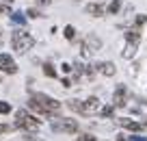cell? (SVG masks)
<instances>
[{"mask_svg":"<svg viewBox=\"0 0 147 141\" xmlns=\"http://www.w3.org/2000/svg\"><path fill=\"white\" fill-rule=\"evenodd\" d=\"M28 106L32 111H37L39 115H54L61 109V102H56L54 98L46 96V93H32L30 100H28Z\"/></svg>","mask_w":147,"mask_h":141,"instance_id":"6da1fadb","label":"cell"},{"mask_svg":"<svg viewBox=\"0 0 147 141\" xmlns=\"http://www.w3.org/2000/svg\"><path fill=\"white\" fill-rule=\"evenodd\" d=\"M11 41H13V50L15 52H28L35 46V37L32 35H28L26 31H15L13 35H11Z\"/></svg>","mask_w":147,"mask_h":141,"instance_id":"7a4b0ae2","label":"cell"},{"mask_svg":"<svg viewBox=\"0 0 147 141\" xmlns=\"http://www.w3.org/2000/svg\"><path fill=\"white\" fill-rule=\"evenodd\" d=\"M15 126L18 128H26V130H37V128L41 126V122L37 117H32L30 113H26L24 109H20L15 113Z\"/></svg>","mask_w":147,"mask_h":141,"instance_id":"3957f363","label":"cell"},{"mask_svg":"<svg viewBox=\"0 0 147 141\" xmlns=\"http://www.w3.org/2000/svg\"><path fill=\"white\" fill-rule=\"evenodd\" d=\"M50 128L54 132H67V135H71V132L78 130V122H74V119H65V117H59V119H52Z\"/></svg>","mask_w":147,"mask_h":141,"instance_id":"277c9868","label":"cell"},{"mask_svg":"<svg viewBox=\"0 0 147 141\" xmlns=\"http://www.w3.org/2000/svg\"><path fill=\"white\" fill-rule=\"evenodd\" d=\"M102 48V39L97 35H87L84 37V41H82V54L84 57H91V54H95L97 50H100Z\"/></svg>","mask_w":147,"mask_h":141,"instance_id":"5b68a950","label":"cell"},{"mask_svg":"<svg viewBox=\"0 0 147 141\" xmlns=\"http://www.w3.org/2000/svg\"><path fill=\"white\" fill-rule=\"evenodd\" d=\"M97 111H100V100H97L95 96H91L89 100L80 102V113L82 115H93V113H97Z\"/></svg>","mask_w":147,"mask_h":141,"instance_id":"8992f818","label":"cell"},{"mask_svg":"<svg viewBox=\"0 0 147 141\" xmlns=\"http://www.w3.org/2000/svg\"><path fill=\"white\" fill-rule=\"evenodd\" d=\"M0 69H2L5 74H15L18 72V65H15V61L11 59V54L0 52Z\"/></svg>","mask_w":147,"mask_h":141,"instance_id":"52a82bcc","label":"cell"},{"mask_svg":"<svg viewBox=\"0 0 147 141\" xmlns=\"http://www.w3.org/2000/svg\"><path fill=\"white\" fill-rule=\"evenodd\" d=\"M125 96H128V89L123 85H119L115 89V96H113V104L115 106H123L125 104Z\"/></svg>","mask_w":147,"mask_h":141,"instance_id":"ba28073f","label":"cell"},{"mask_svg":"<svg viewBox=\"0 0 147 141\" xmlns=\"http://www.w3.org/2000/svg\"><path fill=\"white\" fill-rule=\"evenodd\" d=\"M117 124H119L121 128H128V130H132V132H141V130H143V124L132 122V119H128V117H121V119H117Z\"/></svg>","mask_w":147,"mask_h":141,"instance_id":"9c48e42d","label":"cell"},{"mask_svg":"<svg viewBox=\"0 0 147 141\" xmlns=\"http://www.w3.org/2000/svg\"><path fill=\"white\" fill-rule=\"evenodd\" d=\"M97 69H100L104 76H115L117 74V67H115V63H110V61H104V63H97L95 65Z\"/></svg>","mask_w":147,"mask_h":141,"instance_id":"30bf717a","label":"cell"},{"mask_svg":"<svg viewBox=\"0 0 147 141\" xmlns=\"http://www.w3.org/2000/svg\"><path fill=\"white\" fill-rule=\"evenodd\" d=\"M136 48H138V41H128L123 52H121V57H123V59H132V57L136 54Z\"/></svg>","mask_w":147,"mask_h":141,"instance_id":"8fae6325","label":"cell"},{"mask_svg":"<svg viewBox=\"0 0 147 141\" xmlns=\"http://www.w3.org/2000/svg\"><path fill=\"white\" fill-rule=\"evenodd\" d=\"M87 13H91V15H95V18H100V15H104V9H102L100 5H87Z\"/></svg>","mask_w":147,"mask_h":141,"instance_id":"7c38bea8","label":"cell"},{"mask_svg":"<svg viewBox=\"0 0 147 141\" xmlns=\"http://www.w3.org/2000/svg\"><path fill=\"white\" fill-rule=\"evenodd\" d=\"M125 41H141V33H138V28H130V31L125 33Z\"/></svg>","mask_w":147,"mask_h":141,"instance_id":"4fadbf2b","label":"cell"},{"mask_svg":"<svg viewBox=\"0 0 147 141\" xmlns=\"http://www.w3.org/2000/svg\"><path fill=\"white\" fill-rule=\"evenodd\" d=\"M43 74H46L48 78H56V69L52 67L50 63H43Z\"/></svg>","mask_w":147,"mask_h":141,"instance_id":"5bb4252c","label":"cell"},{"mask_svg":"<svg viewBox=\"0 0 147 141\" xmlns=\"http://www.w3.org/2000/svg\"><path fill=\"white\" fill-rule=\"evenodd\" d=\"M11 20H13V22H18L20 26H24V24H26V18H24V15L20 13V11H15V13H11Z\"/></svg>","mask_w":147,"mask_h":141,"instance_id":"9a60e30c","label":"cell"},{"mask_svg":"<svg viewBox=\"0 0 147 141\" xmlns=\"http://www.w3.org/2000/svg\"><path fill=\"white\" fill-rule=\"evenodd\" d=\"M119 9H121V0H113V2H110V7H108V13L115 15Z\"/></svg>","mask_w":147,"mask_h":141,"instance_id":"2e32d148","label":"cell"},{"mask_svg":"<svg viewBox=\"0 0 147 141\" xmlns=\"http://www.w3.org/2000/svg\"><path fill=\"white\" fill-rule=\"evenodd\" d=\"M11 113V104L9 102H0V115H7Z\"/></svg>","mask_w":147,"mask_h":141,"instance_id":"e0dca14e","label":"cell"},{"mask_svg":"<svg viewBox=\"0 0 147 141\" xmlns=\"http://www.w3.org/2000/svg\"><path fill=\"white\" fill-rule=\"evenodd\" d=\"M65 37H67V39H74V37H76V28L74 26H65Z\"/></svg>","mask_w":147,"mask_h":141,"instance_id":"ac0fdd59","label":"cell"},{"mask_svg":"<svg viewBox=\"0 0 147 141\" xmlns=\"http://www.w3.org/2000/svg\"><path fill=\"white\" fill-rule=\"evenodd\" d=\"M100 113H102V117H110V115H113V106H104Z\"/></svg>","mask_w":147,"mask_h":141,"instance_id":"d6986e66","label":"cell"},{"mask_svg":"<svg viewBox=\"0 0 147 141\" xmlns=\"http://www.w3.org/2000/svg\"><path fill=\"white\" fill-rule=\"evenodd\" d=\"M26 13L30 15V18H41V13H39V11H37V9H28Z\"/></svg>","mask_w":147,"mask_h":141,"instance_id":"ffe728a7","label":"cell"},{"mask_svg":"<svg viewBox=\"0 0 147 141\" xmlns=\"http://www.w3.org/2000/svg\"><path fill=\"white\" fill-rule=\"evenodd\" d=\"M145 22H147V18H145V15H138V18H136V26H143Z\"/></svg>","mask_w":147,"mask_h":141,"instance_id":"44dd1931","label":"cell"},{"mask_svg":"<svg viewBox=\"0 0 147 141\" xmlns=\"http://www.w3.org/2000/svg\"><path fill=\"white\" fill-rule=\"evenodd\" d=\"M61 67H63V72H67V74L71 72V65H69V63H63V65H61Z\"/></svg>","mask_w":147,"mask_h":141,"instance_id":"7402d4cb","label":"cell"},{"mask_svg":"<svg viewBox=\"0 0 147 141\" xmlns=\"http://www.w3.org/2000/svg\"><path fill=\"white\" fill-rule=\"evenodd\" d=\"M80 141H95V137H91V135H84V137H80Z\"/></svg>","mask_w":147,"mask_h":141,"instance_id":"603a6c76","label":"cell"},{"mask_svg":"<svg viewBox=\"0 0 147 141\" xmlns=\"http://www.w3.org/2000/svg\"><path fill=\"white\" fill-rule=\"evenodd\" d=\"M128 141H147V137H130Z\"/></svg>","mask_w":147,"mask_h":141,"instance_id":"cb8c5ba5","label":"cell"},{"mask_svg":"<svg viewBox=\"0 0 147 141\" xmlns=\"http://www.w3.org/2000/svg\"><path fill=\"white\" fill-rule=\"evenodd\" d=\"M61 82H63V87H71V80H69V78H63Z\"/></svg>","mask_w":147,"mask_h":141,"instance_id":"d4e9b609","label":"cell"},{"mask_svg":"<svg viewBox=\"0 0 147 141\" xmlns=\"http://www.w3.org/2000/svg\"><path fill=\"white\" fill-rule=\"evenodd\" d=\"M37 2H39V5H48V2H50V0H37Z\"/></svg>","mask_w":147,"mask_h":141,"instance_id":"484cf974","label":"cell"},{"mask_svg":"<svg viewBox=\"0 0 147 141\" xmlns=\"http://www.w3.org/2000/svg\"><path fill=\"white\" fill-rule=\"evenodd\" d=\"M2 11H9V9H7L5 5H0V13H2Z\"/></svg>","mask_w":147,"mask_h":141,"instance_id":"4316f807","label":"cell"},{"mask_svg":"<svg viewBox=\"0 0 147 141\" xmlns=\"http://www.w3.org/2000/svg\"><path fill=\"white\" fill-rule=\"evenodd\" d=\"M117 141H125V137H117Z\"/></svg>","mask_w":147,"mask_h":141,"instance_id":"83f0119b","label":"cell"},{"mask_svg":"<svg viewBox=\"0 0 147 141\" xmlns=\"http://www.w3.org/2000/svg\"><path fill=\"white\" fill-rule=\"evenodd\" d=\"M0 44H2V39H0Z\"/></svg>","mask_w":147,"mask_h":141,"instance_id":"f1b7e54d","label":"cell"},{"mask_svg":"<svg viewBox=\"0 0 147 141\" xmlns=\"http://www.w3.org/2000/svg\"><path fill=\"white\" fill-rule=\"evenodd\" d=\"M145 126H147V122H145Z\"/></svg>","mask_w":147,"mask_h":141,"instance_id":"f546056e","label":"cell"}]
</instances>
